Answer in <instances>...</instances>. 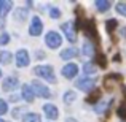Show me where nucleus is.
<instances>
[{"label": "nucleus", "mask_w": 126, "mask_h": 122, "mask_svg": "<svg viewBox=\"0 0 126 122\" xmlns=\"http://www.w3.org/2000/svg\"><path fill=\"white\" fill-rule=\"evenodd\" d=\"M99 98H101V92H97V90H96L94 94H91V95L88 97V101H89V103H96L94 100H97V101H99Z\"/></svg>", "instance_id": "obj_22"}, {"label": "nucleus", "mask_w": 126, "mask_h": 122, "mask_svg": "<svg viewBox=\"0 0 126 122\" xmlns=\"http://www.w3.org/2000/svg\"><path fill=\"white\" fill-rule=\"evenodd\" d=\"M61 29H62V32L65 33V37H67V40L70 41V43H75L77 41V32H75V24L74 22H64V24L61 25Z\"/></svg>", "instance_id": "obj_4"}, {"label": "nucleus", "mask_w": 126, "mask_h": 122, "mask_svg": "<svg viewBox=\"0 0 126 122\" xmlns=\"http://www.w3.org/2000/svg\"><path fill=\"white\" fill-rule=\"evenodd\" d=\"M43 111H45V114H46V117H48V119H51V121L58 119V114H59V111H58V108H56L54 105H51V103H46L45 106H43Z\"/></svg>", "instance_id": "obj_11"}, {"label": "nucleus", "mask_w": 126, "mask_h": 122, "mask_svg": "<svg viewBox=\"0 0 126 122\" xmlns=\"http://www.w3.org/2000/svg\"><path fill=\"white\" fill-rule=\"evenodd\" d=\"M8 41H10V35L8 33L0 35V44H8Z\"/></svg>", "instance_id": "obj_26"}, {"label": "nucleus", "mask_w": 126, "mask_h": 122, "mask_svg": "<svg viewBox=\"0 0 126 122\" xmlns=\"http://www.w3.org/2000/svg\"><path fill=\"white\" fill-rule=\"evenodd\" d=\"M83 71H85L86 76H89V75H94L97 71V67L93 62H86V64H83Z\"/></svg>", "instance_id": "obj_15"}, {"label": "nucleus", "mask_w": 126, "mask_h": 122, "mask_svg": "<svg viewBox=\"0 0 126 122\" xmlns=\"http://www.w3.org/2000/svg\"><path fill=\"white\" fill-rule=\"evenodd\" d=\"M11 62V52L10 51H0V64H10Z\"/></svg>", "instance_id": "obj_18"}, {"label": "nucleus", "mask_w": 126, "mask_h": 122, "mask_svg": "<svg viewBox=\"0 0 126 122\" xmlns=\"http://www.w3.org/2000/svg\"><path fill=\"white\" fill-rule=\"evenodd\" d=\"M16 65L18 67H27L29 65V54L26 49H19L16 52Z\"/></svg>", "instance_id": "obj_9"}, {"label": "nucleus", "mask_w": 126, "mask_h": 122, "mask_svg": "<svg viewBox=\"0 0 126 122\" xmlns=\"http://www.w3.org/2000/svg\"><path fill=\"white\" fill-rule=\"evenodd\" d=\"M13 8V3L10 0H0V18H5Z\"/></svg>", "instance_id": "obj_12"}, {"label": "nucleus", "mask_w": 126, "mask_h": 122, "mask_svg": "<svg viewBox=\"0 0 126 122\" xmlns=\"http://www.w3.org/2000/svg\"><path fill=\"white\" fill-rule=\"evenodd\" d=\"M18 84H19V81H18V78H16V76H8V78L3 79L2 87H3V90L11 92V90H15V89L18 87Z\"/></svg>", "instance_id": "obj_8"}, {"label": "nucleus", "mask_w": 126, "mask_h": 122, "mask_svg": "<svg viewBox=\"0 0 126 122\" xmlns=\"http://www.w3.org/2000/svg\"><path fill=\"white\" fill-rule=\"evenodd\" d=\"M94 86H96V79L94 78H89V76H85V78L77 81V87L80 90H85V92H91L94 89Z\"/></svg>", "instance_id": "obj_5"}, {"label": "nucleus", "mask_w": 126, "mask_h": 122, "mask_svg": "<svg viewBox=\"0 0 126 122\" xmlns=\"http://www.w3.org/2000/svg\"><path fill=\"white\" fill-rule=\"evenodd\" d=\"M0 76H2V70H0Z\"/></svg>", "instance_id": "obj_31"}, {"label": "nucleus", "mask_w": 126, "mask_h": 122, "mask_svg": "<svg viewBox=\"0 0 126 122\" xmlns=\"http://www.w3.org/2000/svg\"><path fill=\"white\" fill-rule=\"evenodd\" d=\"M34 73L37 76H42L43 79H46L48 82H51V84L56 82V76H54V71H53L51 65H38V67H35Z\"/></svg>", "instance_id": "obj_1"}, {"label": "nucleus", "mask_w": 126, "mask_h": 122, "mask_svg": "<svg viewBox=\"0 0 126 122\" xmlns=\"http://www.w3.org/2000/svg\"><path fill=\"white\" fill-rule=\"evenodd\" d=\"M49 16H51L53 19H58V18H61V11H59L58 8H51L49 10Z\"/></svg>", "instance_id": "obj_25"}, {"label": "nucleus", "mask_w": 126, "mask_h": 122, "mask_svg": "<svg viewBox=\"0 0 126 122\" xmlns=\"http://www.w3.org/2000/svg\"><path fill=\"white\" fill-rule=\"evenodd\" d=\"M22 122H42V117L37 113H27L22 117Z\"/></svg>", "instance_id": "obj_16"}, {"label": "nucleus", "mask_w": 126, "mask_h": 122, "mask_svg": "<svg viewBox=\"0 0 126 122\" xmlns=\"http://www.w3.org/2000/svg\"><path fill=\"white\" fill-rule=\"evenodd\" d=\"M83 54L86 55V57H93V55H94V46H93L91 41H85V44H83Z\"/></svg>", "instance_id": "obj_17"}, {"label": "nucleus", "mask_w": 126, "mask_h": 122, "mask_svg": "<svg viewBox=\"0 0 126 122\" xmlns=\"http://www.w3.org/2000/svg\"><path fill=\"white\" fill-rule=\"evenodd\" d=\"M45 43H46V46L48 48H51V49H58L59 46H61V43H62V38H61V35L58 33V32H48L46 33V37H45Z\"/></svg>", "instance_id": "obj_2"}, {"label": "nucleus", "mask_w": 126, "mask_h": 122, "mask_svg": "<svg viewBox=\"0 0 126 122\" xmlns=\"http://www.w3.org/2000/svg\"><path fill=\"white\" fill-rule=\"evenodd\" d=\"M75 98H77V94H75L74 90H67L64 94V103H67V105H70L72 101L75 100Z\"/></svg>", "instance_id": "obj_20"}, {"label": "nucleus", "mask_w": 126, "mask_h": 122, "mask_svg": "<svg viewBox=\"0 0 126 122\" xmlns=\"http://www.w3.org/2000/svg\"><path fill=\"white\" fill-rule=\"evenodd\" d=\"M31 87H32V90H34V94L38 95V97H42V98H49L51 97V92L48 90V87H46L45 84H42L40 81H37V79L32 81Z\"/></svg>", "instance_id": "obj_3"}, {"label": "nucleus", "mask_w": 126, "mask_h": 122, "mask_svg": "<svg viewBox=\"0 0 126 122\" xmlns=\"http://www.w3.org/2000/svg\"><path fill=\"white\" fill-rule=\"evenodd\" d=\"M77 55H78V49H75V48H67L61 52V59H64V60L74 59V57H77Z\"/></svg>", "instance_id": "obj_13"}, {"label": "nucleus", "mask_w": 126, "mask_h": 122, "mask_svg": "<svg viewBox=\"0 0 126 122\" xmlns=\"http://www.w3.org/2000/svg\"><path fill=\"white\" fill-rule=\"evenodd\" d=\"M65 122H78V121H77V119H74V117H69V119L65 121Z\"/></svg>", "instance_id": "obj_29"}, {"label": "nucleus", "mask_w": 126, "mask_h": 122, "mask_svg": "<svg viewBox=\"0 0 126 122\" xmlns=\"http://www.w3.org/2000/svg\"><path fill=\"white\" fill-rule=\"evenodd\" d=\"M22 111H24V108H16V110H13V114H11V116L13 117H19Z\"/></svg>", "instance_id": "obj_27"}, {"label": "nucleus", "mask_w": 126, "mask_h": 122, "mask_svg": "<svg viewBox=\"0 0 126 122\" xmlns=\"http://www.w3.org/2000/svg\"><path fill=\"white\" fill-rule=\"evenodd\" d=\"M0 122H5V121H3V119H0Z\"/></svg>", "instance_id": "obj_30"}, {"label": "nucleus", "mask_w": 126, "mask_h": 122, "mask_svg": "<svg viewBox=\"0 0 126 122\" xmlns=\"http://www.w3.org/2000/svg\"><path fill=\"white\" fill-rule=\"evenodd\" d=\"M18 95H11V97H10V100H11V101H18Z\"/></svg>", "instance_id": "obj_28"}, {"label": "nucleus", "mask_w": 126, "mask_h": 122, "mask_svg": "<svg viewBox=\"0 0 126 122\" xmlns=\"http://www.w3.org/2000/svg\"><path fill=\"white\" fill-rule=\"evenodd\" d=\"M21 97L24 98L27 103H32V101H34L35 94H34V90H32V87L29 84H24V86H22V89H21Z\"/></svg>", "instance_id": "obj_10"}, {"label": "nucleus", "mask_w": 126, "mask_h": 122, "mask_svg": "<svg viewBox=\"0 0 126 122\" xmlns=\"http://www.w3.org/2000/svg\"><path fill=\"white\" fill-rule=\"evenodd\" d=\"M43 30V24H42V19L38 16H34L32 18V22H31V27H29V33L32 37H38Z\"/></svg>", "instance_id": "obj_6"}, {"label": "nucleus", "mask_w": 126, "mask_h": 122, "mask_svg": "<svg viewBox=\"0 0 126 122\" xmlns=\"http://www.w3.org/2000/svg\"><path fill=\"white\" fill-rule=\"evenodd\" d=\"M6 111H8V105H6L5 100H2V98H0V116H2V114H5Z\"/></svg>", "instance_id": "obj_24"}, {"label": "nucleus", "mask_w": 126, "mask_h": 122, "mask_svg": "<svg viewBox=\"0 0 126 122\" xmlns=\"http://www.w3.org/2000/svg\"><path fill=\"white\" fill-rule=\"evenodd\" d=\"M61 73H62V76H64V78L72 79V78H75L78 75V65L77 64H67V65H64L62 70H61Z\"/></svg>", "instance_id": "obj_7"}, {"label": "nucleus", "mask_w": 126, "mask_h": 122, "mask_svg": "<svg viewBox=\"0 0 126 122\" xmlns=\"http://www.w3.org/2000/svg\"><path fill=\"white\" fill-rule=\"evenodd\" d=\"M115 10H117V13H118V14H121V16H125V18H126V3H125V2L117 3Z\"/></svg>", "instance_id": "obj_21"}, {"label": "nucleus", "mask_w": 126, "mask_h": 122, "mask_svg": "<svg viewBox=\"0 0 126 122\" xmlns=\"http://www.w3.org/2000/svg\"><path fill=\"white\" fill-rule=\"evenodd\" d=\"M96 8L99 10V13H105L110 8V2L109 0H96Z\"/></svg>", "instance_id": "obj_14"}, {"label": "nucleus", "mask_w": 126, "mask_h": 122, "mask_svg": "<svg viewBox=\"0 0 126 122\" xmlns=\"http://www.w3.org/2000/svg\"><path fill=\"white\" fill-rule=\"evenodd\" d=\"M26 18H27V10H24V8H16L15 19H18V21H24Z\"/></svg>", "instance_id": "obj_19"}, {"label": "nucleus", "mask_w": 126, "mask_h": 122, "mask_svg": "<svg viewBox=\"0 0 126 122\" xmlns=\"http://www.w3.org/2000/svg\"><path fill=\"white\" fill-rule=\"evenodd\" d=\"M105 24H107V30L110 32V30H115V27H117V24H118V22L115 21V19H109V21L105 22Z\"/></svg>", "instance_id": "obj_23"}]
</instances>
